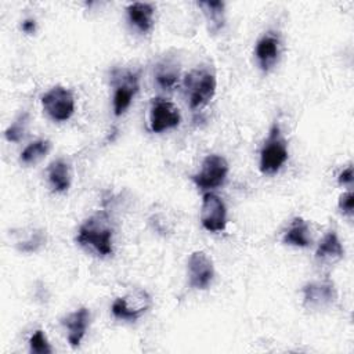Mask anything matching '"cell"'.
<instances>
[{
	"mask_svg": "<svg viewBox=\"0 0 354 354\" xmlns=\"http://www.w3.org/2000/svg\"><path fill=\"white\" fill-rule=\"evenodd\" d=\"M214 264L212 257L203 250H195L187 261L188 285L196 290L207 289L214 279Z\"/></svg>",
	"mask_w": 354,
	"mask_h": 354,
	"instance_id": "30bf717a",
	"label": "cell"
},
{
	"mask_svg": "<svg viewBox=\"0 0 354 354\" xmlns=\"http://www.w3.org/2000/svg\"><path fill=\"white\" fill-rule=\"evenodd\" d=\"M61 325L66 330L68 343L72 347H79L90 325V310L87 307H80L69 313L61 318Z\"/></svg>",
	"mask_w": 354,
	"mask_h": 354,
	"instance_id": "4fadbf2b",
	"label": "cell"
},
{
	"mask_svg": "<svg viewBox=\"0 0 354 354\" xmlns=\"http://www.w3.org/2000/svg\"><path fill=\"white\" fill-rule=\"evenodd\" d=\"M282 53V40L277 32L263 33L254 46V57L263 72H270L278 62Z\"/></svg>",
	"mask_w": 354,
	"mask_h": 354,
	"instance_id": "7c38bea8",
	"label": "cell"
},
{
	"mask_svg": "<svg viewBox=\"0 0 354 354\" xmlns=\"http://www.w3.org/2000/svg\"><path fill=\"white\" fill-rule=\"evenodd\" d=\"M152 307L151 295L141 288H137L113 300L111 313L116 319L134 322L140 319Z\"/></svg>",
	"mask_w": 354,
	"mask_h": 354,
	"instance_id": "52a82bcc",
	"label": "cell"
},
{
	"mask_svg": "<svg viewBox=\"0 0 354 354\" xmlns=\"http://www.w3.org/2000/svg\"><path fill=\"white\" fill-rule=\"evenodd\" d=\"M47 181L53 192L62 194L71 188L72 184V167L64 158L54 159L46 170Z\"/></svg>",
	"mask_w": 354,
	"mask_h": 354,
	"instance_id": "e0dca14e",
	"label": "cell"
},
{
	"mask_svg": "<svg viewBox=\"0 0 354 354\" xmlns=\"http://www.w3.org/2000/svg\"><path fill=\"white\" fill-rule=\"evenodd\" d=\"M206 18L209 30L212 33L223 29L225 22V3L224 1H201L198 3Z\"/></svg>",
	"mask_w": 354,
	"mask_h": 354,
	"instance_id": "ffe728a7",
	"label": "cell"
},
{
	"mask_svg": "<svg viewBox=\"0 0 354 354\" xmlns=\"http://www.w3.org/2000/svg\"><path fill=\"white\" fill-rule=\"evenodd\" d=\"M289 158L286 138L283 137L278 123L270 127L268 136L260 148L259 169L266 176L277 174Z\"/></svg>",
	"mask_w": 354,
	"mask_h": 354,
	"instance_id": "3957f363",
	"label": "cell"
},
{
	"mask_svg": "<svg viewBox=\"0 0 354 354\" xmlns=\"http://www.w3.org/2000/svg\"><path fill=\"white\" fill-rule=\"evenodd\" d=\"M181 122L180 109L163 97H153L149 105V130L163 133L177 127Z\"/></svg>",
	"mask_w": 354,
	"mask_h": 354,
	"instance_id": "8fae6325",
	"label": "cell"
},
{
	"mask_svg": "<svg viewBox=\"0 0 354 354\" xmlns=\"http://www.w3.org/2000/svg\"><path fill=\"white\" fill-rule=\"evenodd\" d=\"M230 166L224 156L218 153H209L203 158L201 167L191 176L195 187L203 192H209L221 187L228 176Z\"/></svg>",
	"mask_w": 354,
	"mask_h": 354,
	"instance_id": "5b68a950",
	"label": "cell"
},
{
	"mask_svg": "<svg viewBox=\"0 0 354 354\" xmlns=\"http://www.w3.org/2000/svg\"><path fill=\"white\" fill-rule=\"evenodd\" d=\"M199 220L202 227L209 232L224 231L227 227L228 214L223 198H220L213 191L203 192L199 210Z\"/></svg>",
	"mask_w": 354,
	"mask_h": 354,
	"instance_id": "9c48e42d",
	"label": "cell"
},
{
	"mask_svg": "<svg viewBox=\"0 0 354 354\" xmlns=\"http://www.w3.org/2000/svg\"><path fill=\"white\" fill-rule=\"evenodd\" d=\"M10 232L12 245L22 253H35L46 243V231L39 227H19Z\"/></svg>",
	"mask_w": 354,
	"mask_h": 354,
	"instance_id": "5bb4252c",
	"label": "cell"
},
{
	"mask_svg": "<svg viewBox=\"0 0 354 354\" xmlns=\"http://www.w3.org/2000/svg\"><path fill=\"white\" fill-rule=\"evenodd\" d=\"M129 24L140 33H149L155 22V7L151 3L134 1L126 7Z\"/></svg>",
	"mask_w": 354,
	"mask_h": 354,
	"instance_id": "2e32d148",
	"label": "cell"
},
{
	"mask_svg": "<svg viewBox=\"0 0 354 354\" xmlns=\"http://www.w3.org/2000/svg\"><path fill=\"white\" fill-rule=\"evenodd\" d=\"M76 243L91 249L101 257L113 253V227L108 213L97 212L87 217L79 227Z\"/></svg>",
	"mask_w": 354,
	"mask_h": 354,
	"instance_id": "6da1fadb",
	"label": "cell"
},
{
	"mask_svg": "<svg viewBox=\"0 0 354 354\" xmlns=\"http://www.w3.org/2000/svg\"><path fill=\"white\" fill-rule=\"evenodd\" d=\"M344 256V248L335 230L328 231L319 241L315 250V261L319 266H333Z\"/></svg>",
	"mask_w": 354,
	"mask_h": 354,
	"instance_id": "9a60e30c",
	"label": "cell"
},
{
	"mask_svg": "<svg viewBox=\"0 0 354 354\" xmlns=\"http://www.w3.org/2000/svg\"><path fill=\"white\" fill-rule=\"evenodd\" d=\"M29 351L33 354H51L53 347L48 343L46 333L41 329H36L29 337Z\"/></svg>",
	"mask_w": 354,
	"mask_h": 354,
	"instance_id": "603a6c76",
	"label": "cell"
},
{
	"mask_svg": "<svg viewBox=\"0 0 354 354\" xmlns=\"http://www.w3.org/2000/svg\"><path fill=\"white\" fill-rule=\"evenodd\" d=\"M303 307L308 311H324L337 303L339 293L335 282L329 277H322L307 282L301 288Z\"/></svg>",
	"mask_w": 354,
	"mask_h": 354,
	"instance_id": "8992f818",
	"label": "cell"
},
{
	"mask_svg": "<svg viewBox=\"0 0 354 354\" xmlns=\"http://www.w3.org/2000/svg\"><path fill=\"white\" fill-rule=\"evenodd\" d=\"M51 149V141L47 138H39L28 144L19 153V162L25 166H30L46 158Z\"/></svg>",
	"mask_w": 354,
	"mask_h": 354,
	"instance_id": "44dd1931",
	"label": "cell"
},
{
	"mask_svg": "<svg viewBox=\"0 0 354 354\" xmlns=\"http://www.w3.org/2000/svg\"><path fill=\"white\" fill-rule=\"evenodd\" d=\"M29 123V115L26 112L21 113L14 122L8 124V127L4 130V138L10 142H19L28 130Z\"/></svg>",
	"mask_w": 354,
	"mask_h": 354,
	"instance_id": "7402d4cb",
	"label": "cell"
},
{
	"mask_svg": "<svg viewBox=\"0 0 354 354\" xmlns=\"http://www.w3.org/2000/svg\"><path fill=\"white\" fill-rule=\"evenodd\" d=\"M21 29L26 35H33L36 32V19L33 18H26L21 24Z\"/></svg>",
	"mask_w": 354,
	"mask_h": 354,
	"instance_id": "484cf974",
	"label": "cell"
},
{
	"mask_svg": "<svg viewBox=\"0 0 354 354\" xmlns=\"http://www.w3.org/2000/svg\"><path fill=\"white\" fill-rule=\"evenodd\" d=\"M40 102L44 113L54 122H66L75 113V95L72 90L61 84L47 90Z\"/></svg>",
	"mask_w": 354,
	"mask_h": 354,
	"instance_id": "ba28073f",
	"label": "cell"
},
{
	"mask_svg": "<svg viewBox=\"0 0 354 354\" xmlns=\"http://www.w3.org/2000/svg\"><path fill=\"white\" fill-rule=\"evenodd\" d=\"M156 86L165 91H173L180 84V65L174 58H163L153 68Z\"/></svg>",
	"mask_w": 354,
	"mask_h": 354,
	"instance_id": "ac0fdd59",
	"label": "cell"
},
{
	"mask_svg": "<svg viewBox=\"0 0 354 354\" xmlns=\"http://www.w3.org/2000/svg\"><path fill=\"white\" fill-rule=\"evenodd\" d=\"M337 207H339V212L351 218L353 217V209H354V194L351 191V188H348L347 191H344L343 194L339 195V199H337Z\"/></svg>",
	"mask_w": 354,
	"mask_h": 354,
	"instance_id": "cb8c5ba5",
	"label": "cell"
},
{
	"mask_svg": "<svg viewBox=\"0 0 354 354\" xmlns=\"http://www.w3.org/2000/svg\"><path fill=\"white\" fill-rule=\"evenodd\" d=\"M216 88V72L209 65L195 66L183 77L184 95L192 111H199L206 106L213 100Z\"/></svg>",
	"mask_w": 354,
	"mask_h": 354,
	"instance_id": "7a4b0ae2",
	"label": "cell"
},
{
	"mask_svg": "<svg viewBox=\"0 0 354 354\" xmlns=\"http://www.w3.org/2000/svg\"><path fill=\"white\" fill-rule=\"evenodd\" d=\"M112 109L115 116H122L131 105L140 90V72L133 69H115L112 72Z\"/></svg>",
	"mask_w": 354,
	"mask_h": 354,
	"instance_id": "277c9868",
	"label": "cell"
},
{
	"mask_svg": "<svg viewBox=\"0 0 354 354\" xmlns=\"http://www.w3.org/2000/svg\"><path fill=\"white\" fill-rule=\"evenodd\" d=\"M282 242L288 246L308 248L311 245V230L308 221L303 217L292 218L289 227L282 235Z\"/></svg>",
	"mask_w": 354,
	"mask_h": 354,
	"instance_id": "d6986e66",
	"label": "cell"
},
{
	"mask_svg": "<svg viewBox=\"0 0 354 354\" xmlns=\"http://www.w3.org/2000/svg\"><path fill=\"white\" fill-rule=\"evenodd\" d=\"M337 183L343 187H347V188H351L353 185V165H347L337 176Z\"/></svg>",
	"mask_w": 354,
	"mask_h": 354,
	"instance_id": "d4e9b609",
	"label": "cell"
}]
</instances>
